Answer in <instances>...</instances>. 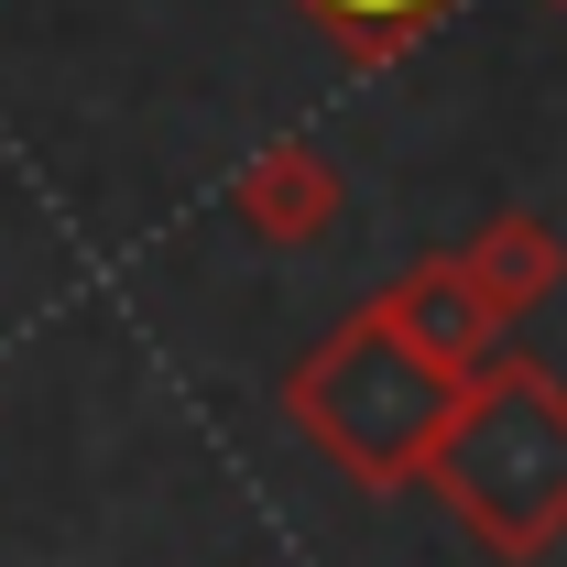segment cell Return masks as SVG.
I'll return each instance as SVG.
<instances>
[{
    "label": "cell",
    "instance_id": "cell-2",
    "mask_svg": "<svg viewBox=\"0 0 567 567\" xmlns=\"http://www.w3.org/2000/svg\"><path fill=\"white\" fill-rule=\"evenodd\" d=\"M458 404V371L436 360L382 317V295L339 317L317 350L284 371V415L306 447H328L360 492H425V458H436V425Z\"/></svg>",
    "mask_w": 567,
    "mask_h": 567
},
{
    "label": "cell",
    "instance_id": "cell-7",
    "mask_svg": "<svg viewBox=\"0 0 567 567\" xmlns=\"http://www.w3.org/2000/svg\"><path fill=\"white\" fill-rule=\"evenodd\" d=\"M557 11H567V0H557Z\"/></svg>",
    "mask_w": 567,
    "mask_h": 567
},
{
    "label": "cell",
    "instance_id": "cell-5",
    "mask_svg": "<svg viewBox=\"0 0 567 567\" xmlns=\"http://www.w3.org/2000/svg\"><path fill=\"white\" fill-rule=\"evenodd\" d=\"M458 274L481 284V295H492V317L513 328V317H535V306L567 284V240H557L535 208H502V218H481V229L458 240Z\"/></svg>",
    "mask_w": 567,
    "mask_h": 567
},
{
    "label": "cell",
    "instance_id": "cell-6",
    "mask_svg": "<svg viewBox=\"0 0 567 567\" xmlns=\"http://www.w3.org/2000/svg\"><path fill=\"white\" fill-rule=\"evenodd\" d=\"M295 11H306L350 66H404V55H415L458 0H295Z\"/></svg>",
    "mask_w": 567,
    "mask_h": 567
},
{
    "label": "cell",
    "instance_id": "cell-1",
    "mask_svg": "<svg viewBox=\"0 0 567 567\" xmlns=\"http://www.w3.org/2000/svg\"><path fill=\"white\" fill-rule=\"evenodd\" d=\"M425 492L502 567H535L546 546H567V382L524 350L481 360L436 425Z\"/></svg>",
    "mask_w": 567,
    "mask_h": 567
},
{
    "label": "cell",
    "instance_id": "cell-3",
    "mask_svg": "<svg viewBox=\"0 0 567 567\" xmlns=\"http://www.w3.org/2000/svg\"><path fill=\"white\" fill-rule=\"evenodd\" d=\"M339 208H350V186H339V164H328L317 142H262V153L229 175V218H240L251 240H274V251L328 240Z\"/></svg>",
    "mask_w": 567,
    "mask_h": 567
},
{
    "label": "cell",
    "instance_id": "cell-4",
    "mask_svg": "<svg viewBox=\"0 0 567 567\" xmlns=\"http://www.w3.org/2000/svg\"><path fill=\"white\" fill-rule=\"evenodd\" d=\"M382 317L415 339L436 371H481V360H502V317H492V295L458 274V251H436V262H415V274H393L382 284Z\"/></svg>",
    "mask_w": 567,
    "mask_h": 567
}]
</instances>
